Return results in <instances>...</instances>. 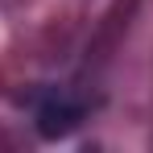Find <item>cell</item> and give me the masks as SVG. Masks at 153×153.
<instances>
[{
	"label": "cell",
	"mask_w": 153,
	"mask_h": 153,
	"mask_svg": "<svg viewBox=\"0 0 153 153\" xmlns=\"http://www.w3.org/2000/svg\"><path fill=\"white\" fill-rule=\"evenodd\" d=\"M33 120H37V132L50 137V141L71 137L79 128V120H83V103L62 87H46L37 95V103H33Z\"/></svg>",
	"instance_id": "cell-1"
}]
</instances>
